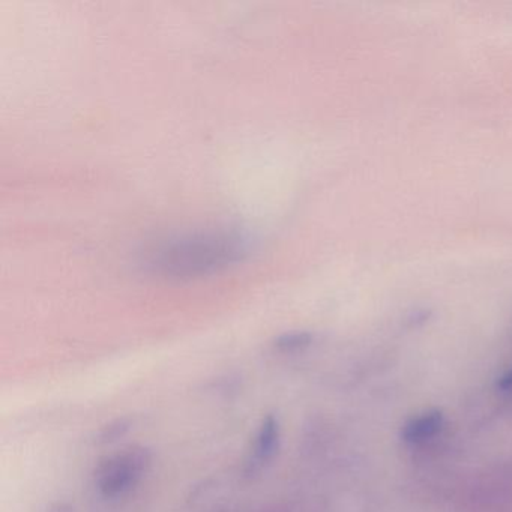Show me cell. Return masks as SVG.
I'll list each match as a JSON object with an SVG mask.
<instances>
[{
  "label": "cell",
  "instance_id": "6da1fadb",
  "mask_svg": "<svg viewBox=\"0 0 512 512\" xmlns=\"http://www.w3.org/2000/svg\"><path fill=\"white\" fill-rule=\"evenodd\" d=\"M250 241L236 229H205L182 233L158 244L146 263L167 278L206 277L242 262Z\"/></svg>",
  "mask_w": 512,
  "mask_h": 512
},
{
  "label": "cell",
  "instance_id": "7a4b0ae2",
  "mask_svg": "<svg viewBox=\"0 0 512 512\" xmlns=\"http://www.w3.org/2000/svg\"><path fill=\"white\" fill-rule=\"evenodd\" d=\"M154 454L148 446L133 445L106 455L94 470L95 487L106 499H116L133 490L151 469Z\"/></svg>",
  "mask_w": 512,
  "mask_h": 512
},
{
  "label": "cell",
  "instance_id": "3957f363",
  "mask_svg": "<svg viewBox=\"0 0 512 512\" xmlns=\"http://www.w3.org/2000/svg\"><path fill=\"white\" fill-rule=\"evenodd\" d=\"M281 448V424L278 416H263L251 440L250 449L242 467L245 479H254L271 466Z\"/></svg>",
  "mask_w": 512,
  "mask_h": 512
},
{
  "label": "cell",
  "instance_id": "277c9868",
  "mask_svg": "<svg viewBox=\"0 0 512 512\" xmlns=\"http://www.w3.org/2000/svg\"><path fill=\"white\" fill-rule=\"evenodd\" d=\"M443 425L442 412H428L404 425L403 439L410 443L424 442L439 433Z\"/></svg>",
  "mask_w": 512,
  "mask_h": 512
},
{
  "label": "cell",
  "instance_id": "5b68a950",
  "mask_svg": "<svg viewBox=\"0 0 512 512\" xmlns=\"http://www.w3.org/2000/svg\"><path fill=\"white\" fill-rule=\"evenodd\" d=\"M134 428V418L131 416H119L112 421L104 424L100 430L95 433V445L106 446L118 442L122 437L127 436Z\"/></svg>",
  "mask_w": 512,
  "mask_h": 512
},
{
  "label": "cell",
  "instance_id": "8992f818",
  "mask_svg": "<svg viewBox=\"0 0 512 512\" xmlns=\"http://www.w3.org/2000/svg\"><path fill=\"white\" fill-rule=\"evenodd\" d=\"M311 341H313V337L307 332H289V334L275 338L272 349L281 355H292V353L307 349Z\"/></svg>",
  "mask_w": 512,
  "mask_h": 512
},
{
  "label": "cell",
  "instance_id": "52a82bcc",
  "mask_svg": "<svg viewBox=\"0 0 512 512\" xmlns=\"http://www.w3.org/2000/svg\"><path fill=\"white\" fill-rule=\"evenodd\" d=\"M497 388L502 389V391H512V370L500 377Z\"/></svg>",
  "mask_w": 512,
  "mask_h": 512
}]
</instances>
